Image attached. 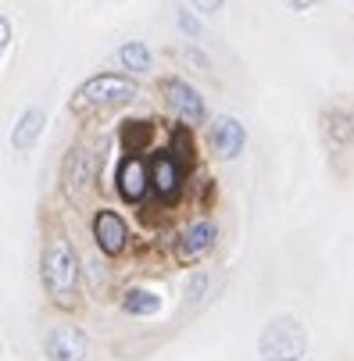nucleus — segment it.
<instances>
[{
    "label": "nucleus",
    "mask_w": 354,
    "mask_h": 361,
    "mask_svg": "<svg viewBox=\"0 0 354 361\" xmlns=\"http://www.w3.org/2000/svg\"><path fill=\"white\" fill-rule=\"evenodd\" d=\"M215 240H219V226L212 219H197L176 236V257L183 265H193L215 250Z\"/></svg>",
    "instance_id": "8"
},
{
    "label": "nucleus",
    "mask_w": 354,
    "mask_h": 361,
    "mask_svg": "<svg viewBox=\"0 0 354 361\" xmlns=\"http://www.w3.org/2000/svg\"><path fill=\"white\" fill-rule=\"evenodd\" d=\"M208 143H212V150L219 154V158L233 161L236 154L243 150V143H247V129H243L233 115H222V118H215V122H212Z\"/></svg>",
    "instance_id": "11"
},
{
    "label": "nucleus",
    "mask_w": 354,
    "mask_h": 361,
    "mask_svg": "<svg viewBox=\"0 0 354 361\" xmlns=\"http://www.w3.org/2000/svg\"><path fill=\"white\" fill-rule=\"evenodd\" d=\"M43 354L47 361H86L90 340L79 326H54L43 336Z\"/></svg>",
    "instance_id": "9"
},
{
    "label": "nucleus",
    "mask_w": 354,
    "mask_h": 361,
    "mask_svg": "<svg viewBox=\"0 0 354 361\" xmlns=\"http://www.w3.org/2000/svg\"><path fill=\"white\" fill-rule=\"evenodd\" d=\"M258 350L265 361H300L308 350V336H305V326L297 319L283 315V319H272L258 340Z\"/></svg>",
    "instance_id": "3"
},
{
    "label": "nucleus",
    "mask_w": 354,
    "mask_h": 361,
    "mask_svg": "<svg viewBox=\"0 0 354 361\" xmlns=\"http://www.w3.org/2000/svg\"><path fill=\"white\" fill-rule=\"evenodd\" d=\"M136 97H140L136 79H129L122 72H97V75H90L86 82L75 86V93H72V115L90 118L97 111L126 108V104H133Z\"/></svg>",
    "instance_id": "2"
},
{
    "label": "nucleus",
    "mask_w": 354,
    "mask_h": 361,
    "mask_svg": "<svg viewBox=\"0 0 354 361\" xmlns=\"http://www.w3.org/2000/svg\"><path fill=\"white\" fill-rule=\"evenodd\" d=\"M100 179V150L93 143H75L65 158L61 169V186L72 200H83V193H90Z\"/></svg>",
    "instance_id": "4"
},
{
    "label": "nucleus",
    "mask_w": 354,
    "mask_h": 361,
    "mask_svg": "<svg viewBox=\"0 0 354 361\" xmlns=\"http://www.w3.org/2000/svg\"><path fill=\"white\" fill-rule=\"evenodd\" d=\"M39 279H43V290L54 304L72 307L79 300L83 262H79V254H75V247L65 233L47 236V243L39 250Z\"/></svg>",
    "instance_id": "1"
},
{
    "label": "nucleus",
    "mask_w": 354,
    "mask_h": 361,
    "mask_svg": "<svg viewBox=\"0 0 354 361\" xmlns=\"http://www.w3.org/2000/svg\"><path fill=\"white\" fill-rule=\"evenodd\" d=\"M176 25H179V32H183V36L200 39V18L193 15V8H176Z\"/></svg>",
    "instance_id": "16"
},
{
    "label": "nucleus",
    "mask_w": 354,
    "mask_h": 361,
    "mask_svg": "<svg viewBox=\"0 0 354 361\" xmlns=\"http://www.w3.org/2000/svg\"><path fill=\"white\" fill-rule=\"evenodd\" d=\"M326 136L333 143H350L354 140V115L350 111H329L326 115Z\"/></svg>",
    "instance_id": "15"
},
{
    "label": "nucleus",
    "mask_w": 354,
    "mask_h": 361,
    "mask_svg": "<svg viewBox=\"0 0 354 361\" xmlns=\"http://www.w3.org/2000/svg\"><path fill=\"white\" fill-rule=\"evenodd\" d=\"M90 233H93L97 250L108 254V257H118L129 247V226L115 208H97L93 219H90Z\"/></svg>",
    "instance_id": "5"
},
{
    "label": "nucleus",
    "mask_w": 354,
    "mask_h": 361,
    "mask_svg": "<svg viewBox=\"0 0 354 361\" xmlns=\"http://www.w3.org/2000/svg\"><path fill=\"white\" fill-rule=\"evenodd\" d=\"M115 61L133 72V75H147L150 68H154V54H150V47L143 39H126L118 50H115Z\"/></svg>",
    "instance_id": "13"
},
{
    "label": "nucleus",
    "mask_w": 354,
    "mask_h": 361,
    "mask_svg": "<svg viewBox=\"0 0 354 361\" xmlns=\"http://www.w3.org/2000/svg\"><path fill=\"white\" fill-rule=\"evenodd\" d=\"M161 307V297L154 293V290H129L126 297H122V312H129V315H154Z\"/></svg>",
    "instance_id": "14"
},
{
    "label": "nucleus",
    "mask_w": 354,
    "mask_h": 361,
    "mask_svg": "<svg viewBox=\"0 0 354 361\" xmlns=\"http://www.w3.org/2000/svg\"><path fill=\"white\" fill-rule=\"evenodd\" d=\"M43 126H47V111H43L39 104L25 108V111L18 115L15 129H11V147H15V150H32L36 140L43 136Z\"/></svg>",
    "instance_id": "12"
},
{
    "label": "nucleus",
    "mask_w": 354,
    "mask_h": 361,
    "mask_svg": "<svg viewBox=\"0 0 354 361\" xmlns=\"http://www.w3.org/2000/svg\"><path fill=\"white\" fill-rule=\"evenodd\" d=\"M11 36H15V29H11V18L0 11V61H4V54H8V47H11Z\"/></svg>",
    "instance_id": "17"
},
{
    "label": "nucleus",
    "mask_w": 354,
    "mask_h": 361,
    "mask_svg": "<svg viewBox=\"0 0 354 361\" xmlns=\"http://www.w3.org/2000/svg\"><path fill=\"white\" fill-rule=\"evenodd\" d=\"M190 8H193L197 15H219V11L226 8V0H190Z\"/></svg>",
    "instance_id": "18"
},
{
    "label": "nucleus",
    "mask_w": 354,
    "mask_h": 361,
    "mask_svg": "<svg viewBox=\"0 0 354 361\" xmlns=\"http://www.w3.org/2000/svg\"><path fill=\"white\" fill-rule=\"evenodd\" d=\"M283 4L290 8V11H308V8H315L319 0H283Z\"/></svg>",
    "instance_id": "19"
},
{
    "label": "nucleus",
    "mask_w": 354,
    "mask_h": 361,
    "mask_svg": "<svg viewBox=\"0 0 354 361\" xmlns=\"http://www.w3.org/2000/svg\"><path fill=\"white\" fill-rule=\"evenodd\" d=\"M161 90H165V100H169L172 115H176L183 126H205V118H208L205 97H200L186 79H165Z\"/></svg>",
    "instance_id": "6"
},
{
    "label": "nucleus",
    "mask_w": 354,
    "mask_h": 361,
    "mask_svg": "<svg viewBox=\"0 0 354 361\" xmlns=\"http://www.w3.org/2000/svg\"><path fill=\"white\" fill-rule=\"evenodd\" d=\"M115 190H118V197L126 204H140L150 193V165L140 158V154H126V158L118 161Z\"/></svg>",
    "instance_id": "10"
},
{
    "label": "nucleus",
    "mask_w": 354,
    "mask_h": 361,
    "mask_svg": "<svg viewBox=\"0 0 354 361\" xmlns=\"http://www.w3.org/2000/svg\"><path fill=\"white\" fill-rule=\"evenodd\" d=\"M183 158L176 150H158L150 158V190H154L158 200H176L183 193Z\"/></svg>",
    "instance_id": "7"
}]
</instances>
